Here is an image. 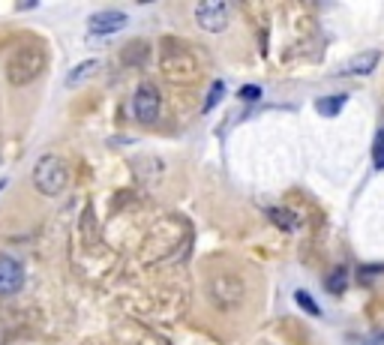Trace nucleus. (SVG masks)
<instances>
[{"instance_id": "1", "label": "nucleus", "mask_w": 384, "mask_h": 345, "mask_svg": "<svg viewBox=\"0 0 384 345\" xmlns=\"http://www.w3.org/2000/svg\"><path fill=\"white\" fill-rule=\"evenodd\" d=\"M48 69V48L42 42H19L3 60V75L12 88H28Z\"/></svg>"}, {"instance_id": "2", "label": "nucleus", "mask_w": 384, "mask_h": 345, "mask_svg": "<svg viewBox=\"0 0 384 345\" xmlns=\"http://www.w3.org/2000/svg\"><path fill=\"white\" fill-rule=\"evenodd\" d=\"M160 66H162V75L169 79L171 84H195L198 81V57L183 46L177 39H165L162 42V57H160Z\"/></svg>"}, {"instance_id": "3", "label": "nucleus", "mask_w": 384, "mask_h": 345, "mask_svg": "<svg viewBox=\"0 0 384 345\" xmlns=\"http://www.w3.org/2000/svg\"><path fill=\"white\" fill-rule=\"evenodd\" d=\"M207 295H211V304L216 309L234 313V309L243 304V297H247V282L231 270H220L207 279Z\"/></svg>"}, {"instance_id": "4", "label": "nucleus", "mask_w": 384, "mask_h": 345, "mask_svg": "<svg viewBox=\"0 0 384 345\" xmlns=\"http://www.w3.org/2000/svg\"><path fill=\"white\" fill-rule=\"evenodd\" d=\"M66 184H69V168H66L64 159L55 157V153L37 159V166H33V186H37L39 195L55 198V195L64 193Z\"/></svg>"}, {"instance_id": "5", "label": "nucleus", "mask_w": 384, "mask_h": 345, "mask_svg": "<svg viewBox=\"0 0 384 345\" xmlns=\"http://www.w3.org/2000/svg\"><path fill=\"white\" fill-rule=\"evenodd\" d=\"M229 21H231V10H229V3H222V0H204V3L195 6V24L204 33L229 30Z\"/></svg>"}, {"instance_id": "6", "label": "nucleus", "mask_w": 384, "mask_h": 345, "mask_svg": "<svg viewBox=\"0 0 384 345\" xmlns=\"http://www.w3.org/2000/svg\"><path fill=\"white\" fill-rule=\"evenodd\" d=\"M160 108H162V97L160 90L153 88V84H142V88L135 90L133 97V115L135 120H142V124H153L156 117H160Z\"/></svg>"}, {"instance_id": "7", "label": "nucleus", "mask_w": 384, "mask_h": 345, "mask_svg": "<svg viewBox=\"0 0 384 345\" xmlns=\"http://www.w3.org/2000/svg\"><path fill=\"white\" fill-rule=\"evenodd\" d=\"M24 286V267L12 255L0 253V295H15Z\"/></svg>"}, {"instance_id": "8", "label": "nucleus", "mask_w": 384, "mask_h": 345, "mask_svg": "<svg viewBox=\"0 0 384 345\" xmlns=\"http://www.w3.org/2000/svg\"><path fill=\"white\" fill-rule=\"evenodd\" d=\"M126 12L120 10H102L96 12L90 19V33H96V37H111V33H120L126 28Z\"/></svg>"}, {"instance_id": "9", "label": "nucleus", "mask_w": 384, "mask_h": 345, "mask_svg": "<svg viewBox=\"0 0 384 345\" xmlns=\"http://www.w3.org/2000/svg\"><path fill=\"white\" fill-rule=\"evenodd\" d=\"M378 60H381L378 51H363V55L345 60L343 69H339V75H372V69L378 66Z\"/></svg>"}, {"instance_id": "10", "label": "nucleus", "mask_w": 384, "mask_h": 345, "mask_svg": "<svg viewBox=\"0 0 384 345\" xmlns=\"http://www.w3.org/2000/svg\"><path fill=\"white\" fill-rule=\"evenodd\" d=\"M96 69H99V60H81V63L66 75V88H81L84 81H90L96 75Z\"/></svg>"}, {"instance_id": "11", "label": "nucleus", "mask_w": 384, "mask_h": 345, "mask_svg": "<svg viewBox=\"0 0 384 345\" xmlns=\"http://www.w3.org/2000/svg\"><path fill=\"white\" fill-rule=\"evenodd\" d=\"M345 102H348L345 93H336V97H325V99L316 102V111H318V115H325V117H336L339 111L345 108Z\"/></svg>"}, {"instance_id": "12", "label": "nucleus", "mask_w": 384, "mask_h": 345, "mask_svg": "<svg viewBox=\"0 0 384 345\" xmlns=\"http://www.w3.org/2000/svg\"><path fill=\"white\" fill-rule=\"evenodd\" d=\"M270 219H273L279 228H285V231L298 228V217H294L291 210H282V207H273V210H270Z\"/></svg>"}, {"instance_id": "13", "label": "nucleus", "mask_w": 384, "mask_h": 345, "mask_svg": "<svg viewBox=\"0 0 384 345\" xmlns=\"http://www.w3.org/2000/svg\"><path fill=\"white\" fill-rule=\"evenodd\" d=\"M345 286H348V270L345 267H336V270L327 276V288L334 291V295H343Z\"/></svg>"}, {"instance_id": "14", "label": "nucleus", "mask_w": 384, "mask_h": 345, "mask_svg": "<svg viewBox=\"0 0 384 345\" xmlns=\"http://www.w3.org/2000/svg\"><path fill=\"white\" fill-rule=\"evenodd\" d=\"M372 168L384 171V129L375 132V141H372Z\"/></svg>"}, {"instance_id": "15", "label": "nucleus", "mask_w": 384, "mask_h": 345, "mask_svg": "<svg viewBox=\"0 0 384 345\" xmlns=\"http://www.w3.org/2000/svg\"><path fill=\"white\" fill-rule=\"evenodd\" d=\"M294 300H298V306H303V309H307L309 315H321L318 304H316V300H312V297L307 295V291H298V295H294Z\"/></svg>"}, {"instance_id": "16", "label": "nucleus", "mask_w": 384, "mask_h": 345, "mask_svg": "<svg viewBox=\"0 0 384 345\" xmlns=\"http://www.w3.org/2000/svg\"><path fill=\"white\" fill-rule=\"evenodd\" d=\"M222 93H225V84H222V81H216V84H213V88H211V93H207V102H204V111H211V108L216 106V102H220V99H222Z\"/></svg>"}, {"instance_id": "17", "label": "nucleus", "mask_w": 384, "mask_h": 345, "mask_svg": "<svg viewBox=\"0 0 384 345\" xmlns=\"http://www.w3.org/2000/svg\"><path fill=\"white\" fill-rule=\"evenodd\" d=\"M261 97V88H256V84H247V88H240V99L243 102H256Z\"/></svg>"}, {"instance_id": "18", "label": "nucleus", "mask_w": 384, "mask_h": 345, "mask_svg": "<svg viewBox=\"0 0 384 345\" xmlns=\"http://www.w3.org/2000/svg\"><path fill=\"white\" fill-rule=\"evenodd\" d=\"M361 345H384V331H378V333H369V336H363V339H361Z\"/></svg>"}, {"instance_id": "19", "label": "nucleus", "mask_w": 384, "mask_h": 345, "mask_svg": "<svg viewBox=\"0 0 384 345\" xmlns=\"http://www.w3.org/2000/svg\"><path fill=\"white\" fill-rule=\"evenodd\" d=\"M3 186H6V184H3V180H0V189H3Z\"/></svg>"}]
</instances>
